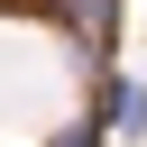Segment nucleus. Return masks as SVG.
<instances>
[{
	"instance_id": "nucleus-1",
	"label": "nucleus",
	"mask_w": 147,
	"mask_h": 147,
	"mask_svg": "<svg viewBox=\"0 0 147 147\" xmlns=\"http://www.w3.org/2000/svg\"><path fill=\"white\" fill-rule=\"evenodd\" d=\"M110 129H119L129 147H147V83H129V74L110 83Z\"/></svg>"
}]
</instances>
